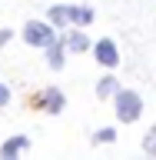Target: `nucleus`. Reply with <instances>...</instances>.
<instances>
[{
    "instance_id": "obj_1",
    "label": "nucleus",
    "mask_w": 156,
    "mask_h": 160,
    "mask_svg": "<svg viewBox=\"0 0 156 160\" xmlns=\"http://www.w3.org/2000/svg\"><path fill=\"white\" fill-rule=\"evenodd\" d=\"M47 20L53 23V27H63V30L90 27V23H93V10L90 7H73V3H53L50 13H47Z\"/></svg>"
},
{
    "instance_id": "obj_2",
    "label": "nucleus",
    "mask_w": 156,
    "mask_h": 160,
    "mask_svg": "<svg viewBox=\"0 0 156 160\" xmlns=\"http://www.w3.org/2000/svg\"><path fill=\"white\" fill-rule=\"evenodd\" d=\"M116 120L120 123H136L139 117H143V97H139L136 90H123L120 87L116 97Z\"/></svg>"
},
{
    "instance_id": "obj_3",
    "label": "nucleus",
    "mask_w": 156,
    "mask_h": 160,
    "mask_svg": "<svg viewBox=\"0 0 156 160\" xmlns=\"http://www.w3.org/2000/svg\"><path fill=\"white\" fill-rule=\"evenodd\" d=\"M23 40H27L30 47H43L47 50L53 40H57V27L50 23V20H27L23 23Z\"/></svg>"
},
{
    "instance_id": "obj_4",
    "label": "nucleus",
    "mask_w": 156,
    "mask_h": 160,
    "mask_svg": "<svg viewBox=\"0 0 156 160\" xmlns=\"http://www.w3.org/2000/svg\"><path fill=\"white\" fill-rule=\"evenodd\" d=\"M40 110H47V113H53L57 117L60 110L67 107V97H63V90H57V87H43V93H40Z\"/></svg>"
},
{
    "instance_id": "obj_5",
    "label": "nucleus",
    "mask_w": 156,
    "mask_h": 160,
    "mask_svg": "<svg viewBox=\"0 0 156 160\" xmlns=\"http://www.w3.org/2000/svg\"><path fill=\"white\" fill-rule=\"evenodd\" d=\"M93 57H97V63H103V67H116L120 63V50L113 40H97L93 43Z\"/></svg>"
},
{
    "instance_id": "obj_6",
    "label": "nucleus",
    "mask_w": 156,
    "mask_h": 160,
    "mask_svg": "<svg viewBox=\"0 0 156 160\" xmlns=\"http://www.w3.org/2000/svg\"><path fill=\"white\" fill-rule=\"evenodd\" d=\"M63 47H67V53H83V50H90L93 43H90V37L83 30H67V33H63Z\"/></svg>"
},
{
    "instance_id": "obj_7",
    "label": "nucleus",
    "mask_w": 156,
    "mask_h": 160,
    "mask_svg": "<svg viewBox=\"0 0 156 160\" xmlns=\"http://www.w3.org/2000/svg\"><path fill=\"white\" fill-rule=\"evenodd\" d=\"M27 147H30V140H27V137H10L7 143L0 147V157H3V160H13V157H20Z\"/></svg>"
},
{
    "instance_id": "obj_8",
    "label": "nucleus",
    "mask_w": 156,
    "mask_h": 160,
    "mask_svg": "<svg viewBox=\"0 0 156 160\" xmlns=\"http://www.w3.org/2000/svg\"><path fill=\"white\" fill-rule=\"evenodd\" d=\"M116 93H120V80L113 77V73H106V77L97 80V97L100 100H110V97H116Z\"/></svg>"
},
{
    "instance_id": "obj_9",
    "label": "nucleus",
    "mask_w": 156,
    "mask_h": 160,
    "mask_svg": "<svg viewBox=\"0 0 156 160\" xmlns=\"http://www.w3.org/2000/svg\"><path fill=\"white\" fill-rule=\"evenodd\" d=\"M63 53H67V47H63V40H53V43L47 47V63H50L53 70H60V67H63V60H67Z\"/></svg>"
},
{
    "instance_id": "obj_10",
    "label": "nucleus",
    "mask_w": 156,
    "mask_h": 160,
    "mask_svg": "<svg viewBox=\"0 0 156 160\" xmlns=\"http://www.w3.org/2000/svg\"><path fill=\"white\" fill-rule=\"evenodd\" d=\"M113 140H116V130L113 127H103V130L93 133V143H113Z\"/></svg>"
},
{
    "instance_id": "obj_11",
    "label": "nucleus",
    "mask_w": 156,
    "mask_h": 160,
    "mask_svg": "<svg viewBox=\"0 0 156 160\" xmlns=\"http://www.w3.org/2000/svg\"><path fill=\"white\" fill-rule=\"evenodd\" d=\"M143 150H146L149 157H156V127L146 130V137H143Z\"/></svg>"
},
{
    "instance_id": "obj_12",
    "label": "nucleus",
    "mask_w": 156,
    "mask_h": 160,
    "mask_svg": "<svg viewBox=\"0 0 156 160\" xmlns=\"http://www.w3.org/2000/svg\"><path fill=\"white\" fill-rule=\"evenodd\" d=\"M7 103H10V87L0 83V107H7Z\"/></svg>"
},
{
    "instance_id": "obj_13",
    "label": "nucleus",
    "mask_w": 156,
    "mask_h": 160,
    "mask_svg": "<svg viewBox=\"0 0 156 160\" xmlns=\"http://www.w3.org/2000/svg\"><path fill=\"white\" fill-rule=\"evenodd\" d=\"M10 40H13V30H0V47H3V43H10Z\"/></svg>"
}]
</instances>
